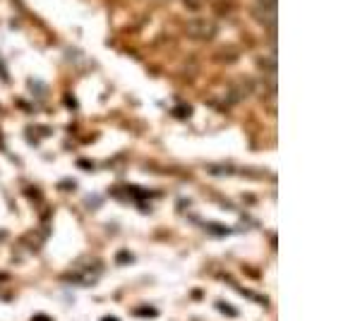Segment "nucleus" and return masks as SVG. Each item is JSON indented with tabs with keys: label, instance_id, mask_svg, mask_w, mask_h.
<instances>
[{
	"label": "nucleus",
	"instance_id": "f257e3e1",
	"mask_svg": "<svg viewBox=\"0 0 360 321\" xmlns=\"http://www.w3.org/2000/svg\"><path fill=\"white\" fill-rule=\"evenodd\" d=\"M101 271H103V264H98V261H79L77 266L72 268V271H68L65 281L72 283V285H82V288H89V285H94L98 278H101Z\"/></svg>",
	"mask_w": 360,
	"mask_h": 321
},
{
	"label": "nucleus",
	"instance_id": "f03ea898",
	"mask_svg": "<svg viewBox=\"0 0 360 321\" xmlns=\"http://www.w3.org/2000/svg\"><path fill=\"white\" fill-rule=\"evenodd\" d=\"M217 32H219V27L214 25L212 20H205V17H197V20H190L188 25H185V34L197 41H212L217 37Z\"/></svg>",
	"mask_w": 360,
	"mask_h": 321
},
{
	"label": "nucleus",
	"instance_id": "7ed1b4c3",
	"mask_svg": "<svg viewBox=\"0 0 360 321\" xmlns=\"http://www.w3.org/2000/svg\"><path fill=\"white\" fill-rule=\"evenodd\" d=\"M252 15L262 22L264 27H276V0H255Z\"/></svg>",
	"mask_w": 360,
	"mask_h": 321
},
{
	"label": "nucleus",
	"instance_id": "20e7f679",
	"mask_svg": "<svg viewBox=\"0 0 360 321\" xmlns=\"http://www.w3.org/2000/svg\"><path fill=\"white\" fill-rule=\"evenodd\" d=\"M185 5H188L190 10H197L202 5V0H185Z\"/></svg>",
	"mask_w": 360,
	"mask_h": 321
},
{
	"label": "nucleus",
	"instance_id": "39448f33",
	"mask_svg": "<svg viewBox=\"0 0 360 321\" xmlns=\"http://www.w3.org/2000/svg\"><path fill=\"white\" fill-rule=\"evenodd\" d=\"M139 314H142V317H154V309H137V317H139Z\"/></svg>",
	"mask_w": 360,
	"mask_h": 321
},
{
	"label": "nucleus",
	"instance_id": "423d86ee",
	"mask_svg": "<svg viewBox=\"0 0 360 321\" xmlns=\"http://www.w3.org/2000/svg\"><path fill=\"white\" fill-rule=\"evenodd\" d=\"M34 321H51V319H41V317H37V319H34Z\"/></svg>",
	"mask_w": 360,
	"mask_h": 321
}]
</instances>
